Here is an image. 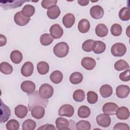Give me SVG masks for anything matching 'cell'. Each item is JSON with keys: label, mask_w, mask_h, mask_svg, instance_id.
I'll return each instance as SVG.
<instances>
[{"label": "cell", "mask_w": 130, "mask_h": 130, "mask_svg": "<svg viewBox=\"0 0 130 130\" xmlns=\"http://www.w3.org/2000/svg\"><path fill=\"white\" fill-rule=\"evenodd\" d=\"M53 41V38L50 34H44L42 35L40 38V42L43 46H48L50 45Z\"/></svg>", "instance_id": "35"}, {"label": "cell", "mask_w": 130, "mask_h": 130, "mask_svg": "<svg viewBox=\"0 0 130 130\" xmlns=\"http://www.w3.org/2000/svg\"><path fill=\"white\" fill-rule=\"evenodd\" d=\"M96 121L98 124L103 127H108L110 126L111 122V118L106 114H101L96 117Z\"/></svg>", "instance_id": "10"}, {"label": "cell", "mask_w": 130, "mask_h": 130, "mask_svg": "<svg viewBox=\"0 0 130 130\" xmlns=\"http://www.w3.org/2000/svg\"><path fill=\"white\" fill-rule=\"evenodd\" d=\"M118 108V106L112 102H108L105 103L102 108L103 112L108 115H115L116 112Z\"/></svg>", "instance_id": "8"}, {"label": "cell", "mask_w": 130, "mask_h": 130, "mask_svg": "<svg viewBox=\"0 0 130 130\" xmlns=\"http://www.w3.org/2000/svg\"><path fill=\"white\" fill-rule=\"evenodd\" d=\"M57 2V0H43L41 2V6L43 8L48 9L51 7L55 6Z\"/></svg>", "instance_id": "44"}, {"label": "cell", "mask_w": 130, "mask_h": 130, "mask_svg": "<svg viewBox=\"0 0 130 130\" xmlns=\"http://www.w3.org/2000/svg\"><path fill=\"white\" fill-rule=\"evenodd\" d=\"M126 52V47L123 43H116L111 47V54L115 57H121L125 54Z\"/></svg>", "instance_id": "4"}, {"label": "cell", "mask_w": 130, "mask_h": 130, "mask_svg": "<svg viewBox=\"0 0 130 130\" xmlns=\"http://www.w3.org/2000/svg\"><path fill=\"white\" fill-rule=\"evenodd\" d=\"M7 43V39L6 37L2 35H0V46L2 47L3 46H5Z\"/></svg>", "instance_id": "48"}, {"label": "cell", "mask_w": 130, "mask_h": 130, "mask_svg": "<svg viewBox=\"0 0 130 130\" xmlns=\"http://www.w3.org/2000/svg\"><path fill=\"white\" fill-rule=\"evenodd\" d=\"M81 66L87 70H92L96 66V61L90 57H85L82 58L81 62Z\"/></svg>", "instance_id": "18"}, {"label": "cell", "mask_w": 130, "mask_h": 130, "mask_svg": "<svg viewBox=\"0 0 130 130\" xmlns=\"http://www.w3.org/2000/svg\"><path fill=\"white\" fill-rule=\"evenodd\" d=\"M38 92L39 95L42 98L47 100L53 95L54 89L51 85L48 83H44L40 87Z\"/></svg>", "instance_id": "3"}, {"label": "cell", "mask_w": 130, "mask_h": 130, "mask_svg": "<svg viewBox=\"0 0 130 130\" xmlns=\"http://www.w3.org/2000/svg\"><path fill=\"white\" fill-rule=\"evenodd\" d=\"M11 115V110L10 108L5 104L2 100H1V123L6 122Z\"/></svg>", "instance_id": "9"}, {"label": "cell", "mask_w": 130, "mask_h": 130, "mask_svg": "<svg viewBox=\"0 0 130 130\" xmlns=\"http://www.w3.org/2000/svg\"><path fill=\"white\" fill-rule=\"evenodd\" d=\"M106 48L105 43L101 41H94L92 45V51L95 54H101L103 53Z\"/></svg>", "instance_id": "20"}, {"label": "cell", "mask_w": 130, "mask_h": 130, "mask_svg": "<svg viewBox=\"0 0 130 130\" xmlns=\"http://www.w3.org/2000/svg\"><path fill=\"white\" fill-rule=\"evenodd\" d=\"M37 69L38 73L41 75L46 74L49 70V66L45 61H40L37 66Z\"/></svg>", "instance_id": "30"}, {"label": "cell", "mask_w": 130, "mask_h": 130, "mask_svg": "<svg viewBox=\"0 0 130 130\" xmlns=\"http://www.w3.org/2000/svg\"><path fill=\"white\" fill-rule=\"evenodd\" d=\"M25 2L24 1H1L0 6L4 10L14 9L19 7Z\"/></svg>", "instance_id": "7"}, {"label": "cell", "mask_w": 130, "mask_h": 130, "mask_svg": "<svg viewBox=\"0 0 130 130\" xmlns=\"http://www.w3.org/2000/svg\"><path fill=\"white\" fill-rule=\"evenodd\" d=\"M28 95L29 96V101L28 104L29 111L31 110L32 107L36 105H41L44 107H46L48 104V101L42 98L39 95V92H38L37 91H35L34 93L33 92L31 95L30 94H28Z\"/></svg>", "instance_id": "1"}, {"label": "cell", "mask_w": 130, "mask_h": 130, "mask_svg": "<svg viewBox=\"0 0 130 130\" xmlns=\"http://www.w3.org/2000/svg\"><path fill=\"white\" fill-rule=\"evenodd\" d=\"M74 107L70 104H64L62 105L58 110V115L71 117L74 114Z\"/></svg>", "instance_id": "5"}, {"label": "cell", "mask_w": 130, "mask_h": 130, "mask_svg": "<svg viewBox=\"0 0 130 130\" xmlns=\"http://www.w3.org/2000/svg\"><path fill=\"white\" fill-rule=\"evenodd\" d=\"M95 32L98 37H105L108 33V28L107 26L103 23L98 24L95 28Z\"/></svg>", "instance_id": "23"}, {"label": "cell", "mask_w": 130, "mask_h": 130, "mask_svg": "<svg viewBox=\"0 0 130 130\" xmlns=\"http://www.w3.org/2000/svg\"><path fill=\"white\" fill-rule=\"evenodd\" d=\"M69 51V47L68 44L64 42L57 43L53 48V53L55 56L59 58L66 56Z\"/></svg>", "instance_id": "2"}, {"label": "cell", "mask_w": 130, "mask_h": 130, "mask_svg": "<svg viewBox=\"0 0 130 130\" xmlns=\"http://www.w3.org/2000/svg\"><path fill=\"white\" fill-rule=\"evenodd\" d=\"M38 129H46V130H48V129H56V128L55 127V126L51 124H46L45 125H42L41 127H40L38 128Z\"/></svg>", "instance_id": "47"}, {"label": "cell", "mask_w": 130, "mask_h": 130, "mask_svg": "<svg viewBox=\"0 0 130 130\" xmlns=\"http://www.w3.org/2000/svg\"><path fill=\"white\" fill-rule=\"evenodd\" d=\"M76 128L77 130H90L91 124L87 120H81L76 124Z\"/></svg>", "instance_id": "38"}, {"label": "cell", "mask_w": 130, "mask_h": 130, "mask_svg": "<svg viewBox=\"0 0 130 130\" xmlns=\"http://www.w3.org/2000/svg\"><path fill=\"white\" fill-rule=\"evenodd\" d=\"M98 94L93 91H88L87 93V100L88 103L90 104H95L98 102Z\"/></svg>", "instance_id": "42"}, {"label": "cell", "mask_w": 130, "mask_h": 130, "mask_svg": "<svg viewBox=\"0 0 130 130\" xmlns=\"http://www.w3.org/2000/svg\"><path fill=\"white\" fill-rule=\"evenodd\" d=\"M94 40L92 39H88L84 41L82 45V50L87 52H91L92 51V45Z\"/></svg>", "instance_id": "43"}, {"label": "cell", "mask_w": 130, "mask_h": 130, "mask_svg": "<svg viewBox=\"0 0 130 130\" xmlns=\"http://www.w3.org/2000/svg\"><path fill=\"white\" fill-rule=\"evenodd\" d=\"M119 17L122 21H128L130 19V10L127 7L121 8L119 12Z\"/></svg>", "instance_id": "33"}, {"label": "cell", "mask_w": 130, "mask_h": 130, "mask_svg": "<svg viewBox=\"0 0 130 130\" xmlns=\"http://www.w3.org/2000/svg\"><path fill=\"white\" fill-rule=\"evenodd\" d=\"M63 79L62 73L58 70L53 71L50 75V79L51 81L54 84L60 83Z\"/></svg>", "instance_id": "28"}, {"label": "cell", "mask_w": 130, "mask_h": 130, "mask_svg": "<svg viewBox=\"0 0 130 130\" xmlns=\"http://www.w3.org/2000/svg\"><path fill=\"white\" fill-rule=\"evenodd\" d=\"M55 124L56 128L58 130L71 129L70 122L66 118L61 117L57 118L55 120Z\"/></svg>", "instance_id": "15"}, {"label": "cell", "mask_w": 130, "mask_h": 130, "mask_svg": "<svg viewBox=\"0 0 130 130\" xmlns=\"http://www.w3.org/2000/svg\"><path fill=\"white\" fill-rule=\"evenodd\" d=\"M60 14V10L58 6L55 5L49 8L47 11V15L48 18L51 19H55L58 17Z\"/></svg>", "instance_id": "26"}, {"label": "cell", "mask_w": 130, "mask_h": 130, "mask_svg": "<svg viewBox=\"0 0 130 130\" xmlns=\"http://www.w3.org/2000/svg\"><path fill=\"white\" fill-rule=\"evenodd\" d=\"M19 123L16 119H11L9 120L6 125V128L8 130H18L19 128Z\"/></svg>", "instance_id": "40"}, {"label": "cell", "mask_w": 130, "mask_h": 130, "mask_svg": "<svg viewBox=\"0 0 130 130\" xmlns=\"http://www.w3.org/2000/svg\"><path fill=\"white\" fill-rule=\"evenodd\" d=\"M21 89L27 94L33 93L36 89V85L31 81L26 80L22 82L21 84Z\"/></svg>", "instance_id": "17"}, {"label": "cell", "mask_w": 130, "mask_h": 130, "mask_svg": "<svg viewBox=\"0 0 130 130\" xmlns=\"http://www.w3.org/2000/svg\"><path fill=\"white\" fill-rule=\"evenodd\" d=\"M31 116L37 119H40L42 118L45 113V110L44 107L41 105H36L32 107L31 110Z\"/></svg>", "instance_id": "11"}, {"label": "cell", "mask_w": 130, "mask_h": 130, "mask_svg": "<svg viewBox=\"0 0 130 130\" xmlns=\"http://www.w3.org/2000/svg\"><path fill=\"white\" fill-rule=\"evenodd\" d=\"M78 3L82 6H85L88 4L89 1H85V0H78Z\"/></svg>", "instance_id": "49"}, {"label": "cell", "mask_w": 130, "mask_h": 130, "mask_svg": "<svg viewBox=\"0 0 130 130\" xmlns=\"http://www.w3.org/2000/svg\"><path fill=\"white\" fill-rule=\"evenodd\" d=\"M115 114L119 119L126 120L129 117V111L127 107L122 106L118 107Z\"/></svg>", "instance_id": "19"}, {"label": "cell", "mask_w": 130, "mask_h": 130, "mask_svg": "<svg viewBox=\"0 0 130 130\" xmlns=\"http://www.w3.org/2000/svg\"><path fill=\"white\" fill-rule=\"evenodd\" d=\"M90 27V24L89 21L86 19H81L78 24V29L79 31L83 34L88 32Z\"/></svg>", "instance_id": "25"}, {"label": "cell", "mask_w": 130, "mask_h": 130, "mask_svg": "<svg viewBox=\"0 0 130 130\" xmlns=\"http://www.w3.org/2000/svg\"><path fill=\"white\" fill-rule=\"evenodd\" d=\"M10 57L11 61L15 64L20 63L23 59L22 53L17 50L12 51L10 54Z\"/></svg>", "instance_id": "27"}, {"label": "cell", "mask_w": 130, "mask_h": 130, "mask_svg": "<svg viewBox=\"0 0 130 130\" xmlns=\"http://www.w3.org/2000/svg\"><path fill=\"white\" fill-rule=\"evenodd\" d=\"M114 68L117 71L128 69L129 66L128 63L123 59H119L114 63Z\"/></svg>", "instance_id": "32"}, {"label": "cell", "mask_w": 130, "mask_h": 130, "mask_svg": "<svg viewBox=\"0 0 130 130\" xmlns=\"http://www.w3.org/2000/svg\"><path fill=\"white\" fill-rule=\"evenodd\" d=\"M129 87L126 85H120L116 88V94L120 99L126 98L129 93Z\"/></svg>", "instance_id": "14"}, {"label": "cell", "mask_w": 130, "mask_h": 130, "mask_svg": "<svg viewBox=\"0 0 130 130\" xmlns=\"http://www.w3.org/2000/svg\"><path fill=\"white\" fill-rule=\"evenodd\" d=\"M114 130H129V127L128 125L125 123H118L115 125L113 127Z\"/></svg>", "instance_id": "46"}, {"label": "cell", "mask_w": 130, "mask_h": 130, "mask_svg": "<svg viewBox=\"0 0 130 130\" xmlns=\"http://www.w3.org/2000/svg\"><path fill=\"white\" fill-rule=\"evenodd\" d=\"M90 109L86 106L83 105L80 106L78 110V115L82 118H86L90 115Z\"/></svg>", "instance_id": "31"}, {"label": "cell", "mask_w": 130, "mask_h": 130, "mask_svg": "<svg viewBox=\"0 0 130 130\" xmlns=\"http://www.w3.org/2000/svg\"><path fill=\"white\" fill-rule=\"evenodd\" d=\"M85 98V93L82 89L76 90L73 94V98L74 100L77 102H83Z\"/></svg>", "instance_id": "37"}, {"label": "cell", "mask_w": 130, "mask_h": 130, "mask_svg": "<svg viewBox=\"0 0 130 130\" xmlns=\"http://www.w3.org/2000/svg\"><path fill=\"white\" fill-rule=\"evenodd\" d=\"M49 31L51 37L55 39L60 38L63 34V29L58 24H53L50 27Z\"/></svg>", "instance_id": "12"}, {"label": "cell", "mask_w": 130, "mask_h": 130, "mask_svg": "<svg viewBox=\"0 0 130 130\" xmlns=\"http://www.w3.org/2000/svg\"><path fill=\"white\" fill-rule=\"evenodd\" d=\"M30 17L25 16L21 11L17 12L14 16V20L16 24L19 26H25L30 21Z\"/></svg>", "instance_id": "6"}, {"label": "cell", "mask_w": 130, "mask_h": 130, "mask_svg": "<svg viewBox=\"0 0 130 130\" xmlns=\"http://www.w3.org/2000/svg\"><path fill=\"white\" fill-rule=\"evenodd\" d=\"M89 12L91 17L95 19L102 18L104 14L103 8L99 5H95L91 7Z\"/></svg>", "instance_id": "13"}, {"label": "cell", "mask_w": 130, "mask_h": 130, "mask_svg": "<svg viewBox=\"0 0 130 130\" xmlns=\"http://www.w3.org/2000/svg\"><path fill=\"white\" fill-rule=\"evenodd\" d=\"M75 17L72 13H67L62 18V23L66 28H71L75 23Z\"/></svg>", "instance_id": "21"}, {"label": "cell", "mask_w": 130, "mask_h": 130, "mask_svg": "<svg viewBox=\"0 0 130 130\" xmlns=\"http://www.w3.org/2000/svg\"><path fill=\"white\" fill-rule=\"evenodd\" d=\"M83 79V75L78 72L73 73L70 76V81L73 84H80L82 81Z\"/></svg>", "instance_id": "29"}, {"label": "cell", "mask_w": 130, "mask_h": 130, "mask_svg": "<svg viewBox=\"0 0 130 130\" xmlns=\"http://www.w3.org/2000/svg\"><path fill=\"white\" fill-rule=\"evenodd\" d=\"M36 127L35 121L31 119H28L24 121L22 123L23 130H34Z\"/></svg>", "instance_id": "39"}, {"label": "cell", "mask_w": 130, "mask_h": 130, "mask_svg": "<svg viewBox=\"0 0 130 130\" xmlns=\"http://www.w3.org/2000/svg\"><path fill=\"white\" fill-rule=\"evenodd\" d=\"M100 93L103 98H108L113 93L112 87L109 84H104L100 88Z\"/></svg>", "instance_id": "24"}, {"label": "cell", "mask_w": 130, "mask_h": 130, "mask_svg": "<svg viewBox=\"0 0 130 130\" xmlns=\"http://www.w3.org/2000/svg\"><path fill=\"white\" fill-rule=\"evenodd\" d=\"M110 31L111 34L113 36L115 37L119 36L122 31V27L120 24L118 23H114L111 27Z\"/></svg>", "instance_id": "41"}, {"label": "cell", "mask_w": 130, "mask_h": 130, "mask_svg": "<svg viewBox=\"0 0 130 130\" xmlns=\"http://www.w3.org/2000/svg\"><path fill=\"white\" fill-rule=\"evenodd\" d=\"M15 115L19 118H24L27 114V108L23 105H18L14 109Z\"/></svg>", "instance_id": "22"}, {"label": "cell", "mask_w": 130, "mask_h": 130, "mask_svg": "<svg viewBox=\"0 0 130 130\" xmlns=\"http://www.w3.org/2000/svg\"><path fill=\"white\" fill-rule=\"evenodd\" d=\"M21 12L26 17H30L35 14V8L32 5L27 4L23 7Z\"/></svg>", "instance_id": "36"}, {"label": "cell", "mask_w": 130, "mask_h": 130, "mask_svg": "<svg viewBox=\"0 0 130 130\" xmlns=\"http://www.w3.org/2000/svg\"><path fill=\"white\" fill-rule=\"evenodd\" d=\"M34 67L30 61L25 62L21 69V73L22 76L27 77L30 76L34 72Z\"/></svg>", "instance_id": "16"}, {"label": "cell", "mask_w": 130, "mask_h": 130, "mask_svg": "<svg viewBox=\"0 0 130 130\" xmlns=\"http://www.w3.org/2000/svg\"><path fill=\"white\" fill-rule=\"evenodd\" d=\"M129 73L130 71L129 69L122 72L119 74V79L122 81L127 82L130 80V77H129Z\"/></svg>", "instance_id": "45"}, {"label": "cell", "mask_w": 130, "mask_h": 130, "mask_svg": "<svg viewBox=\"0 0 130 130\" xmlns=\"http://www.w3.org/2000/svg\"><path fill=\"white\" fill-rule=\"evenodd\" d=\"M12 66L7 62H2L0 64V71L5 75H10L13 72Z\"/></svg>", "instance_id": "34"}]
</instances>
